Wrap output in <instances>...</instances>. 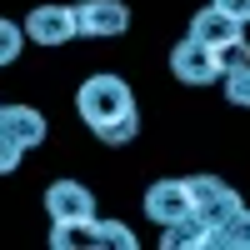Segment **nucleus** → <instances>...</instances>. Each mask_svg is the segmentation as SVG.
Returning <instances> with one entry per match:
<instances>
[{
  "label": "nucleus",
  "mask_w": 250,
  "mask_h": 250,
  "mask_svg": "<svg viewBox=\"0 0 250 250\" xmlns=\"http://www.w3.org/2000/svg\"><path fill=\"white\" fill-rule=\"evenodd\" d=\"M75 20H80L85 40H110V35L130 30V5H120V0H80Z\"/></svg>",
  "instance_id": "6"
},
{
  "label": "nucleus",
  "mask_w": 250,
  "mask_h": 250,
  "mask_svg": "<svg viewBox=\"0 0 250 250\" xmlns=\"http://www.w3.org/2000/svg\"><path fill=\"white\" fill-rule=\"evenodd\" d=\"M20 160H25V145H20L15 135H5V130H0V175L20 170Z\"/></svg>",
  "instance_id": "16"
},
{
  "label": "nucleus",
  "mask_w": 250,
  "mask_h": 250,
  "mask_svg": "<svg viewBox=\"0 0 250 250\" xmlns=\"http://www.w3.org/2000/svg\"><path fill=\"white\" fill-rule=\"evenodd\" d=\"M20 50H25V25H15V20L0 15V65L20 60Z\"/></svg>",
  "instance_id": "14"
},
{
  "label": "nucleus",
  "mask_w": 250,
  "mask_h": 250,
  "mask_svg": "<svg viewBox=\"0 0 250 250\" xmlns=\"http://www.w3.org/2000/svg\"><path fill=\"white\" fill-rule=\"evenodd\" d=\"M210 245H220V250H250V205H240L225 225H215Z\"/></svg>",
  "instance_id": "12"
},
{
  "label": "nucleus",
  "mask_w": 250,
  "mask_h": 250,
  "mask_svg": "<svg viewBox=\"0 0 250 250\" xmlns=\"http://www.w3.org/2000/svg\"><path fill=\"white\" fill-rule=\"evenodd\" d=\"M210 5H220V10H230L235 20H250V0H210Z\"/></svg>",
  "instance_id": "17"
},
{
  "label": "nucleus",
  "mask_w": 250,
  "mask_h": 250,
  "mask_svg": "<svg viewBox=\"0 0 250 250\" xmlns=\"http://www.w3.org/2000/svg\"><path fill=\"white\" fill-rule=\"evenodd\" d=\"M80 35V20H75V5H35L25 15V40H35V45H70V40Z\"/></svg>",
  "instance_id": "4"
},
{
  "label": "nucleus",
  "mask_w": 250,
  "mask_h": 250,
  "mask_svg": "<svg viewBox=\"0 0 250 250\" xmlns=\"http://www.w3.org/2000/svg\"><path fill=\"white\" fill-rule=\"evenodd\" d=\"M0 130L15 135L25 150H35V145L50 135V125H45V115H40L35 105H0Z\"/></svg>",
  "instance_id": "9"
},
{
  "label": "nucleus",
  "mask_w": 250,
  "mask_h": 250,
  "mask_svg": "<svg viewBox=\"0 0 250 250\" xmlns=\"http://www.w3.org/2000/svg\"><path fill=\"white\" fill-rule=\"evenodd\" d=\"M190 180V200H195V215L205 220V230H215V225H225L235 210H240V195L230 190L225 180H215V175H185Z\"/></svg>",
  "instance_id": "3"
},
{
  "label": "nucleus",
  "mask_w": 250,
  "mask_h": 250,
  "mask_svg": "<svg viewBox=\"0 0 250 250\" xmlns=\"http://www.w3.org/2000/svg\"><path fill=\"white\" fill-rule=\"evenodd\" d=\"M190 35L205 40V45H215V50H225V45H235V40H245V20H235L230 10H220V5H205L190 20Z\"/></svg>",
  "instance_id": "8"
},
{
  "label": "nucleus",
  "mask_w": 250,
  "mask_h": 250,
  "mask_svg": "<svg viewBox=\"0 0 250 250\" xmlns=\"http://www.w3.org/2000/svg\"><path fill=\"white\" fill-rule=\"evenodd\" d=\"M170 75L180 80V85H215V80L225 75V60L215 45H205V40L185 35L180 45L170 50Z\"/></svg>",
  "instance_id": "2"
},
{
  "label": "nucleus",
  "mask_w": 250,
  "mask_h": 250,
  "mask_svg": "<svg viewBox=\"0 0 250 250\" xmlns=\"http://www.w3.org/2000/svg\"><path fill=\"white\" fill-rule=\"evenodd\" d=\"M45 215H50V225L55 220H90L95 215V195L80 180H55L45 190Z\"/></svg>",
  "instance_id": "7"
},
{
  "label": "nucleus",
  "mask_w": 250,
  "mask_h": 250,
  "mask_svg": "<svg viewBox=\"0 0 250 250\" xmlns=\"http://www.w3.org/2000/svg\"><path fill=\"white\" fill-rule=\"evenodd\" d=\"M145 215L155 225H175L185 215H195V200H190V180H155L150 190H145Z\"/></svg>",
  "instance_id": "5"
},
{
  "label": "nucleus",
  "mask_w": 250,
  "mask_h": 250,
  "mask_svg": "<svg viewBox=\"0 0 250 250\" xmlns=\"http://www.w3.org/2000/svg\"><path fill=\"white\" fill-rule=\"evenodd\" d=\"M50 245L55 250H75V245H100V220H55L50 225Z\"/></svg>",
  "instance_id": "11"
},
{
  "label": "nucleus",
  "mask_w": 250,
  "mask_h": 250,
  "mask_svg": "<svg viewBox=\"0 0 250 250\" xmlns=\"http://www.w3.org/2000/svg\"><path fill=\"white\" fill-rule=\"evenodd\" d=\"M160 245L165 250H200V245H210V230H205L200 215H185L175 225H160Z\"/></svg>",
  "instance_id": "10"
},
{
  "label": "nucleus",
  "mask_w": 250,
  "mask_h": 250,
  "mask_svg": "<svg viewBox=\"0 0 250 250\" xmlns=\"http://www.w3.org/2000/svg\"><path fill=\"white\" fill-rule=\"evenodd\" d=\"M100 245H115V250H135V230L120 220H100Z\"/></svg>",
  "instance_id": "15"
},
{
  "label": "nucleus",
  "mask_w": 250,
  "mask_h": 250,
  "mask_svg": "<svg viewBox=\"0 0 250 250\" xmlns=\"http://www.w3.org/2000/svg\"><path fill=\"white\" fill-rule=\"evenodd\" d=\"M75 110H80V120L95 130L100 145H130V140L140 135L135 95H130V85H125L120 75H110V70L80 80V90H75Z\"/></svg>",
  "instance_id": "1"
},
{
  "label": "nucleus",
  "mask_w": 250,
  "mask_h": 250,
  "mask_svg": "<svg viewBox=\"0 0 250 250\" xmlns=\"http://www.w3.org/2000/svg\"><path fill=\"white\" fill-rule=\"evenodd\" d=\"M220 85H225V100L240 110H250V65H235V70H225L220 75Z\"/></svg>",
  "instance_id": "13"
}]
</instances>
